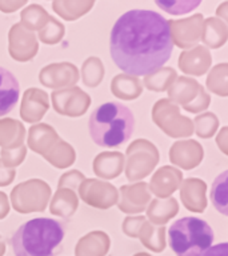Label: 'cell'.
<instances>
[{
	"label": "cell",
	"mask_w": 228,
	"mask_h": 256,
	"mask_svg": "<svg viewBox=\"0 0 228 256\" xmlns=\"http://www.w3.org/2000/svg\"><path fill=\"white\" fill-rule=\"evenodd\" d=\"M168 20L155 11L131 10L116 20L110 38L114 63L127 75L147 76L171 58Z\"/></svg>",
	"instance_id": "obj_1"
},
{
	"label": "cell",
	"mask_w": 228,
	"mask_h": 256,
	"mask_svg": "<svg viewBox=\"0 0 228 256\" xmlns=\"http://www.w3.org/2000/svg\"><path fill=\"white\" fill-rule=\"evenodd\" d=\"M64 228L59 222L38 218L22 224L12 235L15 256H54L63 242Z\"/></svg>",
	"instance_id": "obj_2"
},
{
	"label": "cell",
	"mask_w": 228,
	"mask_h": 256,
	"mask_svg": "<svg viewBox=\"0 0 228 256\" xmlns=\"http://www.w3.org/2000/svg\"><path fill=\"white\" fill-rule=\"evenodd\" d=\"M135 128L130 108L116 102H108L96 108L90 116L88 130L92 140L100 147H118L126 143Z\"/></svg>",
	"instance_id": "obj_3"
},
{
	"label": "cell",
	"mask_w": 228,
	"mask_h": 256,
	"mask_svg": "<svg viewBox=\"0 0 228 256\" xmlns=\"http://www.w3.org/2000/svg\"><path fill=\"white\" fill-rule=\"evenodd\" d=\"M168 240L178 256H202L212 246L214 231L207 222L187 216L170 227Z\"/></svg>",
	"instance_id": "obj_4"
},
{
	"label": "cell",
	"mask_w": 228,
	"mask_h": 256,
	"mask_svg": "<svg viewBox=\"0 0 228 256\" xmlns=\"http://www.w3.org/2000/svg\"><path fill=\"white\" fill-rule=\"evenodd\" d=\"M159 163V151L154 143L146 139L132 142L127 148L124 164L126 176L130 182L147 178Z\"/></svg>",
	"instance_id": "obj_5"
},
{
	"label": "cell",
	"mask_w": 228,
	"mask_h": 256,
	"mask_svg": "<svg viewBox=\"0 0 228 256\" xmlns=\"http://www.w3.org/2000/svg\"><path fill=\"white\" fill-rule=\"evenodd\" d=\"M51 198V187L40 179L18 184L11 192L12 207L19 214L43 212Z\"/></svg>",
	"instance_id": "obj_6"
},
{
	"label": "cell",
	"mask_w": 228,
	"mask_h": 256,
	"mask_svg": "<svg viewBox=\"0 0 228 256\" xmlns=\"http://www.w3.org/2000/svg\"><path fill=\"white\" fill-rule=\"evenodd\" d=\"M152 120L166 135L171 138H190L194 134L192 120L180 115L179 106L168 99L156 102L152 108Z\"/></svg>",
	"instance_id": "obj_7"
},
{
	"label": "cell",
	"mask_w": 228,
	"mask_h": 256,
	"mask_svg": "<svg viewBox=\"0 0 228 256\" xmlns=\"http://www.w3.org/2000/svg\"><path fill=\"white\" fill-rule=\"evenodd\" d=\"M79 196L84 203L99 210H108L118 204L119 192L115 186L98 179H84L79 186Z\"/></svg>",
	"instance_id": "obj_8"
},
{
	"label": "cell",
	"mask_w": 228,
	"mask_h": 256,
	"mask_svg": "<svg viewBox=\"0 0 228 256\" xmlns=\"http://www.w3.org/2000/svg\"><path fill=\"white\" fill-rule=\"evenodd\" d=\"M54 110L68 118H79L87 112L91 106V98L79 87L56 90L51 94Z\"/></svg>",
	"instance_id": "obj_9"
},
{
	"label": "cell",
	"mask_w": 228,
	"mask_h": 256,
	"mask_svg": "<svg viewBox=\"0 0 228 256\" xmlns=\"http://www.w3.org/2000/svg\"><path fill=\"white\" fill-rule=\"evenodd\" d=\"M204 18L202 14L182 20H168L172 43L176 47L188 50L198 46L203 34Z\"/></svg>",
	"instance_id": "obj_10"
},
{
	"label": "cell",
	"mask_w": 228,
	"mask_h": 256,
	"mask_svg": "<svg viewBox=\"0 0 228 256\" xmlns=\"http://www.w3.org/2000/svg\"><path fill=\"white\" fill-rule=\"evenodd\" d=\"M39 51V43L35 32L28 31L20 23L14 24L8 34V52L16 62H28L34 59Z\"/></svg>",
	"instance_id": "obj_11"
},
{
	"label": "cell",
	"mask_w": 228,
	"mask_h": 256,
	"mask_svg": "<svg viewBox=\"0 0 228 256\" xmlns=\"http://www.w3.org/2000/svg\"><path fill=\"white\" fill-rule=\"evenodd\" d=\"M40 83L54 90L75 87L79 80V70L72 63H52L42 68L39 74Z\"/></svg>",
	"instance_id": "obj_12"
},
{
	"label": "cell",
	"mask_w": 228,
	"mask_h": 256,
	"mask_svg": "<svg viewBox=\"0 0 228 256\" xmlns=\"http://www.w3.org/2000/svg\"><path fill=\"white\" fill-rule=\"evenodd\" d=\"M151 202V191L147 183L128 184L120 188V199L118 207L124 214H140L143 212Z\"/></svg>",
	"instance_id": "obj_13"
},
{
	"label": "cell",
	"mask_w": 228,
	"mask_h": 256,
	"mask_svg": "<svg viewBox=\"0 0 228 256\" xmlns=\"http://www.w3.org/2000/svg\"><path fill=\"white\" fill-rule=\"evenodd\" d=\"M204 151L196 140H179L171 146L170 160L183 170H194L202 163Z\"/></svg>",
	"instance_id": "obj_14"
},
{
	"label": "cell",
	"mask_w": 228,
	"mask_h": 256,
	"mask_svg": "<svg viewBox=\"0 0 228 256\" xmlns=\"http://www.w3.org/2000/svg\"><path fill=\"white\" fill-rule=\"evenodd\" d=\"M50 108L47 92L40 88H28L24 92L22 106H20V116L27 123H36L43 119L46 112Z\"/></svg>",
	"instance_id": "obj_15"
},
{
	"label": "cell",
	"mask_w": 228,
	"mask_h": 256,
	"mask_svg": "<svg viewBox=\"0 0 228 256\" xmlns=\"http://www.w3.org/2000/svg\"><path fill=\"white\" fill-rule=\"evenodd\" d=\"M183 182V174L178 168L164 166L154 174L150 183V191L159 199L171 198L174 192L180 187Z\"/></svg>",
	"instance_id": "obj_16"
},
{
	"label": "cell",
	"mask_w": 228,
	"mask_h": 256,
	"mask_svg": "<svg viewBox=\"0 0 228 256\" xmlns=\"http://www.w3.org/2000/svg\"><path fill=\"white\" fill-rule=\"evenodd\" d=\"M180 199L191 212H203L207 208V184L202 179L188 178L180 184Z\"/></svg>",
	"instance_id": "obj_17"
},
{
	"label": "cell",
	"mask_w": 228,
	"mask_h": 256,
	"mask_svg": "<svg viewBox=\"0 0 228 256\" xmlns=\"http://www.w3.org/2000/svg\"><path fill=\"white\" fill-rule=\"evenodd\" d=\"M60 140L62 139L58 135V132L46 123L35 124L28 130V147L43 158L55 150Z\"/></svg>",
	"instance_id": "obj_18"
},
{
	"label": "cell",
	"mask_w": 228,
	"mask_h": 256,
	"mask_svg": "<svg viewBox=\"0 0 228 256\" xmlns=\"http://www.w3.org/2000/svg\"><path fill=\"white\" fill-rule=\"evenodd\" d=\"M211 64L212 56L204 46H196L190 51H183L179 56V68L186 75L203 76Z\"/></svg>",
	"instance_id": "obj_19"
},
{
	"label": "cell",
	"mask_w": 228,
	"mask_h": 256,
	"mask_svg": "<svg viewBox=\"0 0 228 256\" xmlns=\"http://www.w3.org/2000/svg\"><path fill=\"white\" fill-rule=\"evenodd\" d=\"M20 86L14 74L0 67V116L10 114L18 103Z\"/></svg>",
	"instance_id": "obj_20"
},
{
	"label": "cell",
	"mask_w": 228,
	"mask_h": 256,
	"mask_svg": "<svg viewBox=\"0 0 228 256\" xmlns=\"http://www.w3.org/2000/svg\"><path fill=\"white\" fill-rule=\"evenodd\" d=\"M111 240L103 231H92L76 243L75 256H106L110 251Z\"/></svg>",
	"instance_id": "obj_21"
},
{
	"label": "cell",
	"mask_w": 228,
	"mask_h": 256,
	"mask_svg": "<svg viewBox=\"0 0 228 256\" xmlns=\"http://www.w3.org/2000/svg\"><path fill=\"white\" fill-rule=\"evenodd\" d=\"M94 172L100 179H115L124 170V155L120 152H102L92 164Z\"/></svg>",
	"instance_id": "obj_22"
},
{
	"label": "cell",
	"mask_w": 228,
	"mask_h": 256,
	"mask_svg": "<svg viewBox=\"0 0 228 256\" xmlns=\"http://www.w3.org/2000/svg\"><path fill=\"white\" fill-rule=\"evenodd\" d=\"M200 88L202 86L195 79L187 76H179L171 84V87L168 88V100H171L176 106L180 104L186 107L195 100Z\"/></svg>",
	"instance_id": "obj_23"
},
{
	"label": "cell",
	"mask_w": 228,
	"mask_h": 256,
	"mask_svg": "<svg viewBox=\"0 0 228 256\" xmlns=\"http://www.w3.org/2000/svg\"><path fill=\"white\" fill-rule=\"evenodd\" d=\"M179 212V203L175 198L154 199L147 206V218L154 226H166Z\"/></svg>",
	"instance_id": "obj_24"
},
{
	"label": "cell",
	"mask_w": 228,
	"mask_h": 256,
	"mask_svg": "<svg viewBox=\"0 0 228 256\" xmlns=\"http://www.w3.org/2000/svg\"><path fill=\"white\" fill-rule=\"evenodd\" d=\"M26 130L22 122L15 119H0V147L19 148L24 146Z\"/></svg>",
	"instance_id": "obj_25"
},
{
	"label": "cell",
	"mask_w": 228,
	"mask_h": 256,
	"mask_svg": "<svg viewBox=\"0 0 228 256\" xmlns=\"http://www.w3.org/2000/svg\"><path fill=\"white\" fill-rule=\"evenodd\" d=\"M111 91L114 96L119 98V99L134 100L142 95L143 86H142L139 78L127 75V74H120L112 79Z\"/></svg>",
	"instance_id": "obj_26"
},
{
	"label": "cell",
	"mask_w": 228,
	"mask_h": 256,
	"mask_svg": "<svg viewBox=\"0 0 228 256\" xmlns=\"http://www.w3.org/2000/svg\"><path fill=\"white\" fill-rule=\"evenodd\" d=\"M78 206H79V198L75 191L68 188H58L50 203V211L60 218H70L75 214Z\"/></svg>",
	"instance_id": "obj_27"
},
{
	"label": "cell",
	"mask_w": 228,
	"mask_h": 256,
	"mask_svg": "<svg viewBox=\"0 0 228 256\" xmlns=\"http://www.w3.org/2000/svg\"><path fill=\"white\" fill-rule=\"evenodd\" d=\"M228 38V27L227 23H224L218 18H208L203 23V34L202 40L206 44L204 47L207 48H220L224 46Z\"/></svg>",
	"instance_id": "obj_28"
},
{
	"label": "cell",
	"mask_w": 228,
	"mask_h": 256,
	"mask_svg": "<svg viewBox=\"0 0 228 256\" xmlns=\"http://www.w3.org/2000/svg\"><path fill=\"white\" fill-rule=\"evenodd\" d=\"M138 238L146 248L154 252H162L166 248V226H154L146 220L140 227Z\"/></svg>",
	"instance_id": "obj_29"
},
{
	"label": "cell",
	"mask_w": 228,
	"mask_h": 256,
	"mask_svg": "<svg viewBox=\"0 0 228 256\" xmlns=\"http://www.w3.org/2000/svg\"><path fill=\"white\" fill-rule=\"evenodd\" d=\"M94 0H55L52 3V8L64 20L72 22L86 15L94 7Z\"/></svg>",
	"instance_id": "obj_30"
},
{
	"label": "cell",
	"mask_w": 228,
	"mask_h": 256,
	"mask_svg": "<svg viewBox=\"0 0 228 256\" xmlns=\"http://www.w3.org/2000/svg\"><path fill=\"white\" fill-rule=\"evenodd\" d=\"M176 78H178V74L174 68L162 67L158 71L144 76V86L150 91L163 92L171 87V84L175 82Z\"/></svg>",
	"instance_id": "obj_31"
},
{
	"label": "cell",
	"mask_w": 228,
	"mask_h": 256,
	"mask_svg": "<svg viewBox=\"0 0 228 256\" xmlns=\"http://www.w3.org/2000/svg\"><path fill=\"white\" fill-rule=\"evenodd\" d=\"M20 24L27 28L28 31H40L47 24L50 15L39 4H31L22 11Z\"/></svg>",
	"instance_id": "obj_32"
},
{
	"label": "cell",
	"mask_w": 228,
	"mask_h": 256,
	"mask_svg": "<svg viewBox=\"0 0 228 256\" xmlns=\"http://www.w3.org/2000/svg\"><path fill=\"white\" fill-rule=\"evenodd\" d=\"M44 159L47 160L50 164H52L54 167L64 170V168H68L75 163L76 154L71 144H68L64 140H60L55 150L50 152L47 156H44Z\"/></svg>",
	"instance_id": "obj_33"
},
{
	"label": "cell",
	"mask_w": 228,
	"mask_h": 256,
	"mask_svg": "<svg viewBox=\"0 0 228 256\" xmlns=\"http://www.w3.org/2000/svg\"><path fill=\"white\" fill-rule=\"evenodd\" d=\"M228 64L220 63L212 68L208 75L206 84L207 88L214 94H218L222 98H226L228 94Z\"/></svg>",
	"instance_id": "obj_34"
},
{
	"label": "cell",
	"mask_w": 228,
	"mask_h": 256,
	"mask_svg": "<svg viewBox=\"0 0 228 256\" xmlns=\"http://www.w3.org/2000/svg\"><path fill=\"white\" fill-rule=\"evenodd\" d=\"M104 78V66L96 56L88 58L82 66V79L87 87H96Z\"/></svg>",
	"instance_id": "obj_35"
},
{
	"label": "cell",
	"mask_w": 228,
	"mask_h": 256,
	"mask_svg": "<svg viewBox=\"0 0 228 256\" xmlns=\"http://www.w3.org/2000/svg\"><path fill=\"white\" fill-rule=\"evenodd\" d=\"M211 200L214 207L223 215H228V199H227V171L219 175L212 184Z\"/></svg>",
	"instance_id": "obj_36"
},
{
	"label": "cell",
	"mask_w": 228,
	"mask_h": 256,
	"mask_svg": "<svg viewBox=\"0 0 228 256\" xmlns=\"http://www.w3.org/2000/svg\"><path fill=\"white\" fill-rule=\"evenodd\" d=\"M192 123H194V131H196V135L203 139L212 138L219 127V119L212 112H206L203 115L196 116Z\"/></svg>",
	"instance_id": "obj_37"
},
{
	"label": "cell",
	"mask_w": 228,
	"mask_h": 256,
	"mask_svg": "<svg viewBox=\"0 0 228 256\" xmlns=\"http://www.w3.org/2000/svg\"><path fill=\"white\" fill-rule=\"evenodd\" d=\"M66 28L59 20L50 16L47 24L39 31V39L44 44H58L64 38Z\"/></svg>",
	"instance_id": "obj_38"
},
{
	"label": "cell",
	"mask_w": 228,
	"mask_h": 256,
	"mask_svg": "<svg viewBox=\"0 0 228 256\" xmlns=\"http://www.w3.org/2000/svg\"><path fill=\"white\" fill-rule=\"evenodd\" d=\"M0 155H2L0 160L4 167L15 168L23 163L24 158L27 156V147L22 146L19 148H2Z\"/></svg>",
	"instance_id": "obj_39"
},
{
	"label": "cell",
	"mask_w": 228,
	"mask_h": 256,
	"mask_svg": "<svg viewBox=\"0 0 228 256\" xmlns=\"http://www.w3.org/2000/svg\"><path fill=\"white\" fill-rule=\"evenodd\" d=\"M156 4L164 11H167L171 15H182L192 11L200 4V2H194V0H186V2H156Z\"/></svg>",
	"instance_id": "obj_40"
},
{
	"label": "cell",
	"mask_w": 228,
	"mask_h": 256,
	"mask_svg": "<svg viewBox=\"0 0 228 256\" xmlns=\"http://www.w3.org/2000/svg\"><path fill=\"white\" fill-rule=\"evenodd\" d=\"M86 179V176L82 174L78 170H74V171H68L66 174L60 176L59 184H58V187L59 188H68V190H78L79 186L84 182Z\"/></svg>",
	"instance_id": "obj_41"
},
{
	"label": "cell",
	"mask_w": 228,
	"mask_h": 256,
	"mask_svg": "<svg viewBox=\"0 0 228 256\" xmlns=\"http://www.w3.org/2000/svg\"><path fill=\"white\" fill-rule=\"evenodd\" d=\"M210 103H211V96L208 95L207 92H206V90L203 88V86H202V88H200L199 94H198V96L195 98V100L183 108L186 111L192 112V114H199V112L207 110Z\"/></svg>",
	"instance_id": "obj_42"
},
{
	"label": "cell",
	"mask_w": 228,
	"mask_h": 256,
	"mask_svg": "<svg viewBox=\"0 0 228 256\" xmlns=\"http://www.w3.org/2000/svg\"><path fill=\"white\" fill-rule=\"evenodd\" d=\"M146 220V216H128L123 222V232L128 238H138L140 227Z\"/></svg>",
	"instance_id": "obj_43"
},
{
	"label": "cell",
	"mask_w": 228,
	"mask_h": 256,
	"mask_svg": "<svg viewBox=\"0 0 228 256\" xmlns=\"http://www.w3.org/2000/svg\"><path fill=\"white\" fill-rule=\"evenodd\" d=\"M16 176L15 168L4 167L2 160H0V187H6L14 182Z\"/></svg>",
	"instance_id": "obj_44"
},
{
	"label": "cell",
	"mask_w": 228,
	"mask_h": 256,
	"mask_svg": "<svg viewBox=\"0 0 228 256\" xmlns=\"http://www.w3.org/2000/svg\"><path fill=\"white\" fill-rule=\"evenodd\" d=\"M27 0H0V11L4 14H11L26 6Z\"/></svg>",
	"instance_id": "obj_45"
},
{
	"label": "cell",
	"mask_w": 228,
	"mask_h": 256,
	"mask_svg": "<svg viewBox=\"0 0 228 256\" xmlns=\"http://www.w3.org/2000/svg\"><path fill=\"white\" fill-rule=\"evenodd\" d=\"M202 256H228V244L220 243L218 246H211Z\"/></svg>",
	"instance_id": "obj_46"
},
{
	"label": "cell",
	"mask_w": 228,
	"mask_h": 256,
	"mask_svg": "<svg viewBox=\"0 0 228 256\" xmlns=\"http://www.w3.org/2000/svg\"><path fill=\"white\" fill-rule=\"evenodd\" d=\"M227 139H228V127H223L219 135H218V139H216V143H218V146H219L223 154H228Z\"/></svg>",
	"instance_id": "obj_47"
},
{
	"label": "cell",
	"mask_w": 228,
	"mask_h": 256,
	"mask_svg": "<svg viewBox=\"0 0 228 256\" xmlns=\"http://www.w3.org/2000/svg\"><path fill=\"white\" fill-rule=\"evenodd\" d=\"M10 212V203H8V198L4 192L0 191V220L4 219Z\"/></svg>",
	"instance_id": "obj_48"
},
{
	"label": "cell",
	"mask_w": 228,
	"mask_h": 256,
	"mask_svg": "<svg viewBox=\"0 0 228 256\" xmlns=\"http://www.w3.org/2000/svg\"><path fill=\"white\" fill-rule=\"evenodd\" d=\"M228 2H224L223 4H220V7L216 10V14H218V19L219 18H222V22H224V23H227L228 20Z\"/></svg>",
	"instance_id": "obj_49"
},
{
	"label": "cell",
	"mask_w": 228,
	"mask_h": 256,
	"mask_svg": "<svg viewBox=\"0 0 228 256\" xmlns=\"http://www.w3.org/2000/svg\"><path fill=\"white\" fill-rule=\"evenodd\" d=\"M4 254H6V242L0 235V256H3Z\"/></svg>",
	"instance_id": "obj_50"
},
{
	"label": "cell",
	"mask_w": 228,
	"mask_h": 256,
	"mask_svg": "<svg viewBox=\"0 0 228 256\" xmlns=\"http://www.w3.org/2000/svg\"><path fill=\"white\" fill-rule=\"evenodd\" d=\"M134 256H151L150 254H147V252H139V254H136V255Z\"/></svg>",
	"instance_id": "obj_51"
}]
</instances>
